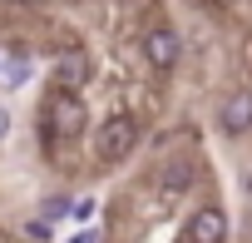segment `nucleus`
I'll use <instances>...</instances> for the list:
<instances>
[{
	"label": "nucleus",
	"mask_w": 252,
	"mask_h": 243,
	"mask_svg": "<svg viewBox=\"0 0 252 243\" xmlns=\"http://www.w3.org/2000/svg\"><path fill=\"white\" fill-rule=\"evenodd\" d=\"M25 233H30V238H40V243H50V238H55V228H50L45 218H30V223H25Z\"/></svg>",
	"instance_id": "10"
},
{
	"label": "nucleus",
	"mask_w": 252,
	"mask_h": 243,
	"mask_svg": "<svg viewBox=\"0 0 252 243\" xmlns=\"http://www.w3.org/2000/svg\"><path fill=\"white\" fill-rule=\"evenodd\" d=\"M84 124H89V109L79 94H55V89L45 94V129L55 139H79Z\"/></svg>",
	"instance_id": "2"
},
{
	"label": "nucleus",
	"mask_w": 252,
	"mask_h": 243,
	"mask_svg": "<svg viewBox=\"0 0 252 243\" xmlns=\"http://www.w3.org/2000/svg\"><path fill=\"white\" fill-rule=\"evenodd\" d=\"M139 144V119L134 114H109L94 129V159L99 164H124Z\"/></svg>",
	"instance_id": "1"
},
{
	"label": "nucleus",
	"mask_w": 252,
	"mask_h": 243,
	"mask_svg": "<svg viewBox=\"0 0 252 243\" xmlns=\"http://www.w3.org/2000/svg\"><path fill=\"white\" fill-rule=\"evenodd\" d=\"M144 60H149L158 75L178 70V60H183V35H178V25H168V20H154V25L144 30Z\"/></svg>",
	"instance_id": "3"
},
{
	"label": "nucleus",
	"mask_w": 252,
	"mask_h": 243,
	"mask_svg": "<svg viewBox=\"0 0 252 243\" xmlns=\"http://www.w3.org/2000/svg\"><path fill=\"white\" fill-rule=\"evenodd\" d=\"M193 179H198V164H193V154H178V159H168V169H163V189H168V194H183V189H193Z\"/></svg>",
	"instance_id": "8"
},
{
	"label": "nucleus",
	"mask_w": 252,
	"mask_h": 243,
	"mask_svg": "<svg viewBox=\"0 0 252 243\" xmlns=\"http://www.w3.org/2000/svg\"><path fill=\"white\" fill-rule=\"evenodd\" d=\"M218 124H222V134H232V139L252 134V89H237V94H227V99L218 104Z\"/></svg>",
	"instance_id": "6"
},
{
	"label": "nucleus",
	"mask_w": 252,
	"mask_h": 243,
	"mask_svg": "<svg viewBox=\"0 0 252 243\" xmlns=\"http://www.w3.org/2000/svg\"><path fill=\"white\" fill-rule=\"evenodd\" d=\"M5 134H10V109L0 104V139H5Z\"/></svg>",
	"instance_id": "11"
},
{
	"label": "nucleus",
	"mask_w": 252,
	"mask_h": 243,
	"mask_svg": "<svg viewBox=\"0 0 252 243\" xmlns=\"http://www.w3.org/2000/svg\"><path fill=\"white\" fill-rule=\"evenodd\" d=\"M0 84H5V89L30 84V55L25 50H5V55H0Z\"/></svg>",
	"instance_id": "7"
},
{
	"label": "nucleus",
	"mask_w": 252,
	"mask_h": 243,
	"mask_svg": "<svg viewBox=\"0 0 252 243\" xmlns=\"http://www.w3.org/2000/svg\"><path fill=\"white\" fill-rule=\"evenodd\" d=\"M242 194H247V203H252V169L242 174Z\"/></svg>",
	"instance_id": "12"
},
{
	"label": "nucleus",
	"mask_w": 252,
	"mask_h": 243,
	"mask_svg": "<svg viewBox=\"0 0 252 243\" xmlns=\"http://www.w3.org/2000/svg\"><path fill=\"white\" fill-rule=\"evenodd\" d=\"M183 238H188V243H227V213H222L218 203L193 208L188 223H183Z\"/></svg>",
	"instance_id": "5"
},
{
	"label": "nucleus",
	"mask_w": 252,
	"mask_h": 243,
	"mask_svg": "<svg viewBox=\"0 0 252 243\" xmlns=\"http://www.w3.org/2000/svg\"><path fill=\"white\" fill-rule=\"evenodd\" d=\"M89 55L79 50V45H64L60 55H55V65H50V89L55 94H79L84 84H89Z\"/></svg>",
	"instance_id": "4"
},
{
	"label": "nucleus",
	"mask_w": 252,
	"mask_h": 243,
	"mask_svg": "<svg viewBox=\"0 0 252 243\" xmlns=\"http://www.w3.org/2000/svg\"><path fill=\"white\" fill-rule=\"evenodd\" d=\"M69 208H74L69 194H50V199L40 203V218H45V223H60V218H69Z\"/></svg>",
	"instance_id": "9"
}]
</instances>
